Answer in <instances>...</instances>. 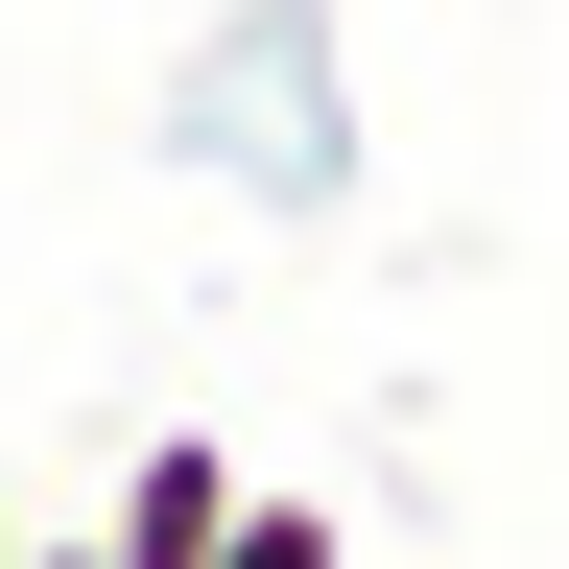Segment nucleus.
I'll return each mask as SVG.
<instances>
[{
	"instance_id": "nucleus-1",
	"label": "nucleus",
	"mask_w": 569,
	"mask_h": 569,
	"mask_svg": "<svg viewBox=\"0 0 569 569\" xmlns=\"http://www.w3.org/2000/svg\"><path fill=\"white\" fill-rule=\"evenodd\" d=\"M167 142L238 213H356V48H332V0H213L190 24V71H167Z\"/></svg>"
},
{
	"instance_id": "nucleus-2",
	"label": "nucleus",
	"mask_w": 569,
	"mask_h": 569,
	"mask_svg": "<svg viewBox=\"0 0 569 569\" xmlns=\"http://www.w3.org/2000/svg\"><path fill=\"white\" fill-rule=\"evenodd\" d=\"M238 451H213V427H142V451H119V498H96V546L119 569H213V546H238Z\"/></svg>"
},
{
	"instance_id": "nucleus-3",
	"label": "nucleus",
	"mask_w": 569,
	"mask_h": 569,
	"mask_svg": "<svg viewBox=\"0 0 569 569\" xmlns=\"http://www.w3.org/2000/svg\"><path fill=\"white\" fill-rule=\"evenodd\" d=\"M213 569H356V522H332V498H238V546H213Z\"/></svg>"
},
{
	"instance_id": "nucleus-4",
	"label": "nucleus",
	"mask_w": 569,
	"mask_h": 569,
	"mask_svg": "<svg viewBox=\"0 0 569 569\" xmlns=\"http://www.w3.org/2000/svg\"><path fill=\"white\" fill-rule=\"evenodd\" d=\"M24 569H119V546H96V522H24Z\"/></svg>"
},
{
	"instance_id": "nucleus-5",
	"label": "nucleus",
	"mask_w": 569,
	"mask_h": 569,
	"mask_svg": "<svg viewBox=\"0 0 569 569\" xmlns=\"http://www.w3.org/2000/svg\"><path fill=\"white\" fill-rule=\"evenodd\" d=\"M0 569H24V475H0Z\"/></svg>"
}]
</instances>
